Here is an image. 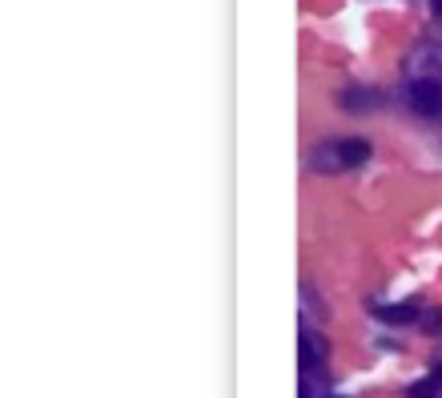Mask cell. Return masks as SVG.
Instances as JSON below:
<instances>
[{"label":"cell","instance_id":"2","mask_svg":"<svg viewBox=\"0 0 442 398\" xmlns=\"http://www.w3.org/2000/svg\"><path fill=\"white\" fill-rule=\"evenodd\" d=\"M314 169H318V173H342V169H346L338 141H322V145L314 149Z\"/></svg>","mask_w":442,"mask_h":398},{"label":"cell","instance_id":"7","mask_svg":"<svg viewBox=\"0 0 442 398\" xmlns=\"http://www.w3.org/2000/svg\"><path fill=\"white\" fill-rule=\"evenodd\" d=\"M430 8H434V17H442V0H430Z\"/></svg>","mask_w":442,"mask_h":398},{"label":"cell","instance_id":"1","mask_svg":"<svg viewBox=\"0 0 442 398\" xmlns=\"http://www.w3.org/2000/svg\"><path fill=\"white\" fill-rule=\"evenodd\" d=\"M410 105L426 113V117H439L442 113V85L439 81H419L414 89H410Z\"/></svg>","mask_w":442,"mask_h":398},{"label":"cell","instance_id":"4","mask_svg":"<svg viewBox=\"0 0 442 398\" xmlns=\"http://www.w3.org/2000/svg\"><path fill=\"white\" fill-rule=\"evenodd\" d=\"M338 149H342L346 169H358V165L370 161V141H366V137H342V141H338Z\"/></svg>","mask_w":442,"mask_h":398},{"label":"cell","instance_id":"5","mask_svg":"<svg viewBox=\"0 0 442 398\" xmlns=\"http://www.w3.org/2000/svg\"><path fill=\"white\" fill-rule=\"evenodd\" d=\"M378 318H382V322H390V326H406V322H414L419 314H414L410 306H382V310H378Z\"/></svg>","mask_w":442,"mask_h":398},{"label":"cell","instance_id":"6","mask_svg":"<svg viewBox=\"0 0 442 398\" xmlns=\"http://www.w3.org/2000/svg\"><path fill=\"white\" fill-rule=\"evenodd\" d=\"M439 390H442V386L434 382V375H430V378H422V382H414V386H410V398H434Z\"/></svg>","mask_w":442,"mask_h":398},{"label":"cell","instance_id":"3","mask_svg":"<svg viewBox=\"0 0 442 398\" xmlns=\"http://www.w3.org/2000/svg\"><path fill=\"white\" fill-rule=\"evenodd\" d=\"M322 358H326V342L314 334V330H302V370H318L322 366Z\"/></svg>","mask_w":442,"mask_h":398},{"label":"cell","instance_id":"8","mask_svg":"<svg viewBox=\"0 0 442 398\" xmlns=\"http://www.w3.org/2000/svg\"><path fill=\"white\" fill-rule=\"evenodd\" d=\"M434 382H439V386H442V366H434Z\"/></svg>","mask_w":442,"mask_h":398}]
</instances>
